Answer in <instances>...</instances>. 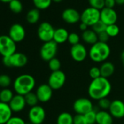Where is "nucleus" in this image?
Here are the masks:
<instances>
[{"mask_svg": "<svg viewBox=\"0 0 124 124\" xmlns=\"http://www.w3.org/2000/svg\"><path fill=\"white\" fill-rule=\"evenodd\" d=\"M112 91V85L108 79L103 77L92 80L88 88L89 96L94 100L107 98Z\"/></svg>", "mask_w": 124, "mask_h": 124, "instance_id": "nucleus-1", "label": "nucleus"}, {"mask_svg": "<svg viewBox=\"0 0 124 124\" xmlns=\"http://www.w3.org/2000/svg\"><path fill=\"white\" fill-rule=\"evenodd\" d=\"M34 78L29 74H23L18 76L13 82V88L16 94L25 96L32 91L35 87Z\"/></svg>", "mask_w": 124, "mask_h": 124, "instance_id": "nucleus-2", "label": "nucleus"}, {"mask_svg": "<svg viewBox=\"0 0 124 124\" xmlns=\"http://www.w3.org/2000/svg\"><path fill=\"white\" fill-rule=\"evenodd\" d=\"M110 53L111 50L107 43L98 41L96 43L91 45L88 52V55L91 61L96 63H101L106 61L109 58Z\"/></svg>", "mask_w": 124, "mask_h": 124, "instance_id": "nucleus-3", "label": "nucleus"}, {"mask_svg": "<svg viewBox=\"0 0 124 124\" xmlns=\"http://www.w3.org/2000/svg\"><path fill=\"white\" fill-rule=\"evenodd\" d=\"M28 63L27 56L22 53L16 52L10 56L2 57V64L7 67L21 68Z\"/></svg>", "mask_w": 124, "mask_h": 124, "instance_id": "nucleus-4", "label": "nucleus"}, {"mask_svg": "<svg viewBox=\"0 0 124 124\" xmlns=\"http://www.w3.org/2000/svg\"><path fill=\"white\" fill-rule=\"evenodd\" d=\"M15 53H16V43L9 35L0 36V55L2 57H8Z\"/></svg>", "mask_w": 124, "mask_h": 124, "instance_id": "nucleus-5", "label": "nucleus"}, {"mask_svg": "<svg viewBox=\"0 0 124 124\" xmlns=\"http://www.w3.org/2000/svg\"><path fill=\"white\" fill-rule=\"evenodd\" d=\"M99 21H100V10L95 8L89 7L80 14V21L88 26H93Z\"/></svg>", "mask_w": 124, "mask_h": 124, "instance_id": "nucleus-6", "label": "nucleus"}, {"mask_svg": "<svg viewBox=\"0 0 124 124\" xmlns=\"http://www.w3.org/2000/svg\"><path fill=\"white\" fill-rule=\"evenodd\" d=\"M58 52V44L53 40L44 42L39 51L41 58L45 61H49L55 57Z\"/></svg>", "mask_w": 124, "mask_h": 124, "instance_id": "nucleus-7", "label": "nucleus"}, {"mask_svg": "<svg viewBox=\"0 0 124 124\" xmlns=\"http://www.w3.org/2000/svg\"><path fill=\"white\" fill-rule=\"evenodd\" d=\"M66 80L67 77L63 71L58 70L55 72H52L49 76L47 84L53 91L59 90L64 85Z\"/></svg>", "mask_w": 124, "mask_h": 124, "instance_id": "nucleus-8", "label": "nucleus"}, {"mask_svg": "<svg viewBox=\"0 0 124 124\" xmlns=\"http://www.w3.org/2000/svg\"><path fill=\"white\" fill-rule=\"evenodd\" d=\"M55 29L48 22H42L38 27L37 35L39 39L43 42L52 41L53 39V35Z\"/></svg>", "mask_w": 124, "mask_h": 124, "instance_id": "nucleus-9", "label": "nucleus"}, {"mask_svg": "<svg viewBox=\"0 0 124 124\" xmlns=\"http://www.w3.org/2000/svg\"><path fill=\"white\" fill-rule=\"evenodd\" d=\"M73 109L78 115H85L93 109V103L87 98H79L73 104Z\"/></svg>", "mask_w": 124, "mask_h": 124, "instance_id": "nucleus-10", "label": "nucleus"}, {"mask_svg": "<svg viewBox=\"0 0 124 124\" xmlns=\"http://www.w3.org/2000/svg\"><path fill=\"white\" fill-rule=\"evenodd\" d=\"M29 120L32 124H42L45 119V110L39 105L31 107L29 111Z\"/></svg>", "mask_w": 124, "mask_h": 124, "instance_id": "nucleus-11", "label": "nucleus"}, {"mask_svg": "<svg viewBox=\"0 0 124 124\" xmlns=\"http://www.w3.org/2000/svg\"><path fill=\"white\" fill-rule=\"evenodd\" d=\"M70 55L72 59L77 62H82L88 56L86 47L81 43L72 45L70 48Z\"/></svg>", "mask_w": 124, "mask_h": 124, "instance_id": "nucleus-12", "label": "nucleus"}, {"mask_svg": "<svg viewBox=\"0 0 124 124\" xmlns=\"http://www.w3.org/2000/svg\"><path fill=\"white\" fill-rule=\"evenodd\" d=\"M100 20L107 26L115 24L117 21V14L114 9L104 8L100 10Z\"/></svg>", "mask_w": 124, "mask_h": 124, "instance_id": "nucleus-13", "label": "nucleus"}, {"mask_svg": "<svg viewBox=\"0 0 124 124\" xmlns=\"http://www.w3.org/2000/svg\"><path fill=\"white\" fill-rule=\"evenodd\" d=\"M8 35L16 43L21 42L25 38L26 31L22 25L19 23H15L10 28Z\"/></svg>", "mask_w": 124, "mask_h": 124, "instance_id": "nucleus-14", "label": "nucleus"}, {"mask_svg": "<svg viewBox=\"0 0 124 124\" xmlns=\"http://www.w3.org/2000/svg\"><path fill=\"white\" fill-rule=\"evenodd\" d=\"M53 90L48 84L40 85L36 91V94L39 99V101L45 103L49 101L53 96Z\"/></svg>", "mask_w": 124, "mask_h": 124, "instance_id": "nucleus-15", "label": "nucleus"}, {"mask_svg": "<svg viewBox=\"0 0 124 124\" xmlns=\"http://www.w3.org/2000/svg\"><path fill=\"white\" fill-rule=\"evenodd\" d=\"M108 110L113 117L117 119L123 118L124 117V102L120 99H115L111 101Z\"/></svg>", "mask_w": 124, "mask_h": 124, "instance_id": "nucleus-16", "label": "nucleus"}, {"mask_svg": "<svg viewBox=\"0 0 124 124\" xmlns=\"http://www.w3.org/2000/svg\"><path fill=\"white\" fill-rule=\"evenodd\" d=\"M62 19L69 24H75L80 21V14L74 8L65 9L61 15Z\"/></svg>", "mask_w": 124, "mask_h": 124, "instance_id": "nucleus-17", "label": "nucleus"}, {"mask_svg": "<svg viewBox=\"0 0 124 124\" xmlns=\"http://www.w3.org/2000/svg\"><path fill=\"white\" fill-rule=\"evenodd\" d=\"M13 112H21L26 107V103L24 98V96H21L19 94L14 95L13 99L8 104Z\"/></svg>", "mask_w": 124, "mask_h": 124, "instance_id": "nucleus-18", "label": "nucleus"}, {"mask_svg": "<svg viewBox=\"0 0 124 124\" xmlns=\"http://www.w3.org/2000/svg\"><path fill=\"white\" fill-rule=\"evenodd\" d=\"M13 111L8 104L0 101V124H6L12 117Z\"/></svg>", "mask_w": 124, "mask_h": 124, "instance_id": "nucleus-19", "label": "nucleus"}, {"mask_svg": "<svg viewBox=\"0 0 124 124\" xmlns=\"http://www.w3.org/2000/svg\"><path fill=\"white\" fill-rule=\"evenodd\" d=\"M70 33L64 28H58L55 29L53 35V41L58 44H63L68 40Z\"/></svg>", "mask_w": 124, "mask_h": 124, "instance_id": "nucleus-20", "label": "nucleus"}, {"mask_svg": "<svg viewBox=\"0 0 124 124\" xmlns=\"http://www.w3.org/2000/svg\"><path fill=\"white\" fill-rule=\"evenodd\" d=\"M113 117L106 110H100L96 112V124H112Z\"/></svg>", "mask_w": 124, "mask_h": 124, "instance_id": "nucleus-21", "label": "nucleus"}, {"mask_svg": "<svg viewBox=\"0 0 124 124\" xmlns=\"http://www.w3.org/2000/svg\"><path fill=\"white\" fill-rule=\"evenodd\" d=\"M99 69L101 72V76L107 79L111 77L114 74L115 70L114 64L109 61L103 62Z\"/></svg>", "mask_w": 124, "mask_h": 124, "instance_id": "nucleus-22", "label": "nucleus"}, {"mask_svg": "<svg viewBox=\"0 0 124 124\" xmlns=\"http://www.w3.org/2000/svg\"><path fill=\"white\" fill-rule=\"evenodd\" d=\"M83 40L89 45H94L98 42V34L92 29H88L82 33Z\"/></svg>", "mask_w": 124, "mask_h": 124, "instance_id": "nucleus-23", "label": "nucleus"}, {"mask_svg": "<svg viewBox=\"0 0 124 124\" xmlns=\"http://www.w3.org/2000/svg\"><path fill=\"white\" fill-rule=\"evenodd\" d=\"M74 117L68 112H63L58 115L56 124H74Z\"/></svg>", "mask_w": 124, "mask_h": 124, "instance_id": "nucleus-24", "label": "nucleus"}, {"mask_svg": "<svg viewBox=\"0 0 124 124\" xmlns=\"http://www.w3.org/2000/svg\"><path fill=\"white\" fill-rule=\"evenodd\" d=\"M40 18L39 10L37 8H34L30 10L26 14V20L28 23L31 24H34L38 22Z\"/></svg>", "mask_w": 124, "mask_h": 124, "instance_id": "nucleus-25", "label": "nucleus"}, {"mask_svg": "<svg viewBox=\"0 0 124 124\" xmlns=\"http://www.w3.org/2000/svg\"><path fill=\"white\" fill-rule=\"evenodd\" d=\"M13 96V93L10 88H3L2 91H0V101L1 102L9 104Z\"/></svg>", "mask_w": 124, "mask_h": 124, "instance_id": "nucleus-26", "label": "nucleus"}, {"mask_svg": "<svg viewBox=\"0 0 124 124\" xmlns=\"http://www.w3.org/2000/svg\"><path fill=\"white\" fill-rule=\"evenodd\" d=\"M24 98H25L26 104L30 106L31 107L37 105V103L39 101V99L37 98V96L36 93H34L32 91L27 93L26 95H25Z\"/></svg>", "mask_w": 124, "mask_h": 124, "instance_id": "nucleus-27", "label": "nucleus"}, {"mask_svg": "<svg viewBox=\"0 0 124 124\" xmlns=\"http://www.w3.org/2000/svg\"><path fill=\"white\" fill-rule=\"evenodd\" d=\"M32 1L35 8L39 10L47 9L52 3V0H32Z\"/></svg>", "mask_w": 124, "mask_h": 124, "instance_id": "nucleus-28", "label": "nucleus"}, {"mask_svg": "<svg viewBox=\"0 0 124 124\" xmlns=\"http://www.w3.org/2000/svg\"><path fill=\"white\" fill-rule=\"evenodd\" d=\"M9 8L14 13H20L23 10V5L20 0H12L9 3Z\"/></svg>", "mask_w": 124, "mask_h": 124, "instance_id": "nucleus-29", "label": "nucleus"}, {"mask_svg": "<svg viewBox=\"0 0 124 124\" xmlns=\"http://www.w3.org/2000/svg\"><path fill=\"white\" fill-rule=\"evenodd\" d=\"M48 66H49L50 70L52 72H55V71L61 70V64L60 60L57 58L56 57H55L48 61Z\"/></svg>", "mask_w": 124, "mask_h": 124, "instance_id": "nucleus-30", "label": "nucleus"}, {"mask_svg": "<svg viewBox=\"0 0 124 124\" xmlns=\"http://www.w3.org/2000/svg\"><path fill=\"white\" fill-rule=\"evenodd\" d=\"M106 32L109 35V37H115L119 34L120 32V29L117 25L115 24H112L109 25L107 26L106 29Z\"/></svg>", "mask_w": 124, "mask_h": 124, "instance_id": "nucleus-31", "label": "nucleus"}, {"mask_svg": "<svg viewBox=\"0 0 124 124\" xmlns=\"http://www.w3.org/2000/svg\"><path fill=\"white\" fill-rule=\"evenodd\" d=\"M11 83L12 80L8 75H0V87L2 88H8Z\"/></svg>", "mask_w": 124, "mask_h": 124, "instance_id": "nucleus-32", "label": "nucleus"}, {"mask_svg": "<svg viewBox=\"0 0 124 124\" xmlns=\"http://www.w3.org/2000/svg\"><path fill=\"white\" fill-rule=\"evenodd\" d=\"M107 25L106 24H104L101 20L100 21H99L97 23H96L93 26H91V29L94 31V32H96L97 34H100V33H102V32H104V31H106V29H107Z\"/></svg>", "mask_w": 124, "mask_h": 124, "instance_id": "nucleus-33", "label": "nucleus"}, {"mask_svg": "<svg viewBox=\"0 0 124 124\" xmlns=\"http://www.w3.org/2000/svg\"><path fill=\"white\" fill-rule=\"evenodd\" d=\"M88 3L91 8L99 10L104 8V0H88Z\"/></svg>", "mask_w": 124, "mask_h": 124, "instance_id": "nucleus-34", "label": "nucleus"}, {"mask_svg": "<svg viewBox=\"0 0 124 124\" xmlns=\"http://www.w3.org/2000/svg\"><path fill=\"white\" fill-rule=\"evenodd\" d=\"M96 112L94 109L92 111L88 112L87 114L84 115L85 117V119L87 120L88 124H95L96 120Z\"/></svg>", "mask_w": 124, "mask_h": 124, "instance_id": "nucleus-35", "label": "nucleus"}, {"mask_svg": "<svg viewBox=\"0 0 124 124\" xmlns=\"http://www.w3.org/2000/svg\"><path fill=\"white\" fill-rule=\"evenodd\" d=\"M67 42L70 45H72V46L75 45L77 44H79L80 43V36L77 33H75V32L70 33L69 34Z\"/></svg>", "mask_w": 124, "mask_h": 124, "instance_id": "nucleus-36", "label": "nucleus"}, {"mask_svg": "<svg viewBox=\"0 0 124 124\" xmlns=\"http://www.w3.org/2000/svg\"><path fill=\"white\" fill-rule=\"evenodd\" d=\"M110 104H111V101L109 99H107V97L101 99L98 101V105L100 108L102 109V110L109 109Z\"/></svg>", "mask_w": 124, "mask_h": 124, "instance_id": "nucleus-37", "label": "nucleus"}, {"mask_svg": "<svg viewBox=\"0 0 124 124\" xmlns=\"http://www.w3.org/2000/svg\"><path fill=\"white\" fill-rule=\"evenodd\" d=\"M89 75L92 80H94V79H96V78L101 77L99 67H91L89 70Z\"/></svg>", "mask_w": 124, "mask_h": 124, "instance_id": "nucleus-38", "label": "nucleus"}, {"mask_svg": "<svg viewBox=\"0 0 124 124\" xmlns=\"http://www.w3.org/2000/svg\"><path fill=\"white\" fill-rule=\"evenodd\" d=\"M73 121H74V124H88L85 117L83 115L76 114V115L74 116Z\"/></svg>", "mask_w": 124, "mask_h": 124, "instance_id": "nucleus-39", "label": "nucleus"}, {"mask_svg": "<svg viewBox=\"0 0 124 124\" xmlns=\"http://www.w3.org/2000/svg\"><path fill=\"white\" fill-rule=\"evenodd\" d=\"M26 123L23 119L19 117H13L7 122L6 124H26Z\"/></svg>", "mask_w": 124, "mask_h": 124, "instance_id": "nucleus-40", "label": "nucleus"}, {"mask_svg": "<svg viewBox=\"0 0 124 124\" xmlns=\"http://www.w3.org/2000/svg\"><path fill=\"white\" fill-rule=\"evenodd\" d=\"M109 35L107 34L106 31H104V32L100 33V34H98V41H99V42L107 43V41L109 40Z\"/></svg>", "mask_w": 124, "mask_h": 124, "instance_id": "nucleus-41", "label": "nucleus"}, {"mask_svg": "<svg viewBox=\"0 0 124 124\" xmlns=\"http://www.w3.org/2000/svg\"><path fill=\"white\" fill-rule=\"evenodd\" d=\"M115 5V0H104V8L113 9Z\"/></svg>", "mask_w": 124, "mask_h": 124, "instance_id": "nucleus-42", "label": "nucleus"}, {"mask_svg": "<svg viewBox=\"0 0 124 124\" xmlns=\"http://www.w3.org/2000/svg\"><path fill=\"white\" fill-rule=\"evenodd\" d=\"M88 26L85 24V23H80V29L83 32V31H86V30H88Z\"/></svg>", "mask_w": 124, "mask_h": 124, "instance_id": "nucleus-43", "label": "nucleus"}, {"mask_svg": "<svg viewBox=\"0 0 124 124\" xmlns=\"http://www.w3.org/2000/svg\"><path fill=\"white\" fill-rule=\"evenodd\" d=\"M115 2L118 5H124V0H115Z\"/></svg>", "mask_w": 124, "mask_h": 124, "instance_id": "nucleus-44", "label": "nucleus"}, {"mask_svg": "<svg viewBox=\"0 0 124 124\" xmlns=\"http://www.w3.org/2000/svg\"><path fill=\"white\" fill-rule=\"evenodd\" d=\"M120 58H121V61H122V64H123V66L124 67V50L121 53V55H120Z\"/></svg>", "mask_w": 124, "mask_h": 124, "instance_id": "nucleus-45", "label": "nucleus"}, {"mask_svg": "<svg viewBox=\"0 0 124 124\" xmlns=\"http://www.w3.org/2000/svg\"><path fill=\"white\" fill-rule=\"evenodd\" d=\"M1 2H5V3H10L12 0H0Z\"/></svg>", "mask_w": 124, "mask_h": 124, "instance_id": "nucleus-46", "label": "nucleus"}, {"mask_svg": "<svg viewBox=\"0 0 124 124\" xmlns=\"http://www.w3.org/2000/svg\"><path fill=\"white\" fill-rule=\"evenodd\" d=\"M63 0H52V2H56V3H59L61 2H62Z\"/></svg>", "mask_w": 124, "mask_h": 124, "instance_id": "nucleus-47", "label": "nucleus"}, {"mask_svg": "<svg viewBox=\"0 0 124 124\" xmlns=\"http://www.w3.org/2000/svg\"><path fill=\"white\" fill-rule=\"evenodd\" d=\"M26 124H32V123H31L29 122V123H26Z\"/></svg>", "mask_w": 124, "mask_h": 124, "instance_id": "nucleus-48", "label": "nucleus"}]
</instances>
